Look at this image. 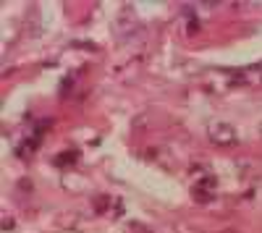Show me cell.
Here are the masks:
<instances>
[{
  "label": "cell",
  "mask_w": 262,
  "mask_h": 233,
  "mask_svg": "<svg viewBox=\"0 0 262 233\" xmlns=\"http://www.w3.org/2000/svg\"><path fill=\"white\" fill-rule=\"evenodd\" d=\"M259 131H262V126H259Z\"/></svg>",
  "instance_id": "2"
},
{
  "label": "cell",
  "mask_w": 262,
  "mask_h": 233,
  "mask_svg": "<svg viewBox=\"0 0 262 233\" xmlns=\"http://www.w3.org/2000/svg\"><path fill=\"white\" fill-rule=\"evenodd\" d=\"M210 139L215 144H233L236 131H233V126L223 123V121H215V123H210Z\"/></svg>",
  "instance_id": "1"
}]
</instances>
